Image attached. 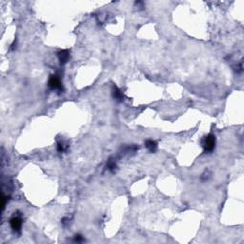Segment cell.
<instances>
[{
    "label": "cell",
    "mask_w": 244,
    "mask_h": 244,
    "mask_svg": "<svg viewBox=\"0 0 244 244\" xmlns=\"http://www.w3.org/2000/svg\"><path fill=\"white\" fill-rule=\"evenodd\" d=\"M202 146L205 152H212L216 147V137L213 134H210L205 137L202 140Z\"/></svg>",
    "instance_id": "obj_1"
},
{
    "label": "cell",
    "mask_w": 244,
    "mask_h": 244,
    "mask_svg": "<svg viewBox=\"0 0 244 244\" xmlns=\"http://www.w3.org/2000/svg\"><path fill=\"white\" fill-rule=\"evenodd\" d=\"M49 87L53 90H62L60 79L57 75H52L49 79Z\"/></svg>",
    "instance_id": "obj_2"
},
{
    "label": "cell",
    "mask_w": 244,
    "mask_h": 244,
    "mask_svg": "<svg viewBox=\"0 0 244 244\" xmlns=\"http://www.w3.org/2000/svg\"><path fill=\"white\" fill-rule=\"evenodd\" d=\"M10 224H11V227L12 229L15 232H20V229H21V226H22V219L19 217H15L11 219L10 221Z\"/></svg>",
    "instance_id": "obj_3"
},
{
    "label": "cell",
    "mask_w": 244,
    "mask_h": 244,
    "mask_svg": "<svg viewBox=\"0 0 244 244\" xmlns=\"http://www.w3.org/2000/svg\"><path fill=\"white\" fill-rule=\"evenodd\" d=\"M70 57V53L67 50H63L58 53V59L60 61V64H65L69 60Z\"/></svg>",
    "instance_id": "obj_4"
},
{
    "label": "cell",
    "mask_w": 244,
    "mask_h": 244,
    "mask_svg": "<svg viewBox=\"0 0 244 244\" xmlns=\"http://www.w3.org/2000/svg\"><path fill=\"white\" fill-rule=\"evenodd\" d=\"M145 146L151 153H154V152H156V150L158 148V144L156 141H154L152 139H148L145 141Z\"/></svg>",
    "instance_id": "obj_5"
},
{
    "label": "cell",
    "mask_w": 244,
    "mask_h": 244,
    "mask_svg": "<svg viewBox=\"0 0 244 244\" xmlns=\"http://www.w3.org/2000/svg\"><path fill=\"white\" fill-rule=\"evenodd\" d=\"M113 95H114V97L118 101H122L123 100V94L122 92L119 90V89L116 87V86H114V90H113Z\"/></svg>",
    "instance_id": "obj_6"
},
{
    "label": "cell",
    "mask_w": 244,
    "mask_h": 244,
    "mask_svg": "<svg viewBox=\"0 0 244 244\" xmlns=\"http://www.w3.org/2000/svg\"><path fill=\"white\" fill-rule=\"evenodd\" d=\"M67 145H66V144L63 142V141H59L58 143H57V149H58V151L59 152H63V151H65L66 149H67Z\"/></svg>",
    "instance_id": "obj_7"
},
{
    "label": "cell",
    "mask_w": 244,
    "mask_h": 244,
    "mask_svg": "<svg viewBox=\"0 0 244 244\" xmlns=\"http://www.w3.org/2000/svg\"><path fill=\"white\" fill-rule=\"evenodd\" d=\"M107 167H108V169H109V170L113 171V170H115V169H116V165L115 161H113L112 159H110V160H109V162H108V164H107Z\"/></svg>",
    "instance_id": "obj_8"
},
{
    "label": "cell",
    "mask_w": 244,
    "mask_h": 244,
    "mask_svg": "<svg viewBox=\"0 0 244 244\" xmlns=\"http://www.w3.org/2000/svg\"><path fill=\"white\" fill-rule=\"evenodd\" d=\"M74 241H76V242H81V241H83V238H82V236H80V235H76V236L74 237Z\"/></svg>",
    "instance_id": "obj_9"
}]
</instances>
